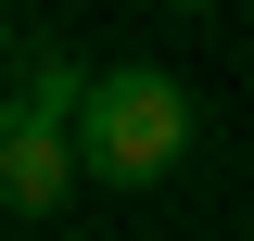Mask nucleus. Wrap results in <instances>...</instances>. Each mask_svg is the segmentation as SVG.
<instances>
[{
	"label": "nucleus",
	"instance_id": "f03ea898",
	"mask_svg": "<svg viewBox=\"0 0 254 241\" xmlns=\"http://www.w3.org/2000/svg\"><path fill=\"white\" fill-rule=\"evenodd\" d=\"M190 140H203V115H190V89L165 76V63H102V76H89L76 165H89L102 190H153V178H178Z\"/></svg>",
	"mask_w": 254,
	"mask_h": 241
},
{
	"label": "nucleus",
	"instance_id": "f257e3e1",
	"mask_svg": "<svg viewBox=\"0 0 254 241\" xmlns=\"http://www.w3.org/2000/svg\"><path fill=\"white\" fill-rule=\"evenodd\" d=\"M76 115H89V76H76V51H64L51 26H13V102H0V203L26 216H51L64 190L89 178L76 165Z\"/></svg>",
	"mask_w": 254,
	"mask_h": 241
},
{
	"label": "nucleus",
	"instance_id": "7ed1b4c3",
	"mask_svg": "<svg viewBox=\"0 0 254 241\" xmlns=\"http://www.w3.org/2000/svg\"><path fill=\"white\" fill-rule=\"evenodd\" d=\"M178 13H203V0H178Z\"/></svg>",
	"mask_w": 254,
	"mask_h": 241
}]
</instances>
